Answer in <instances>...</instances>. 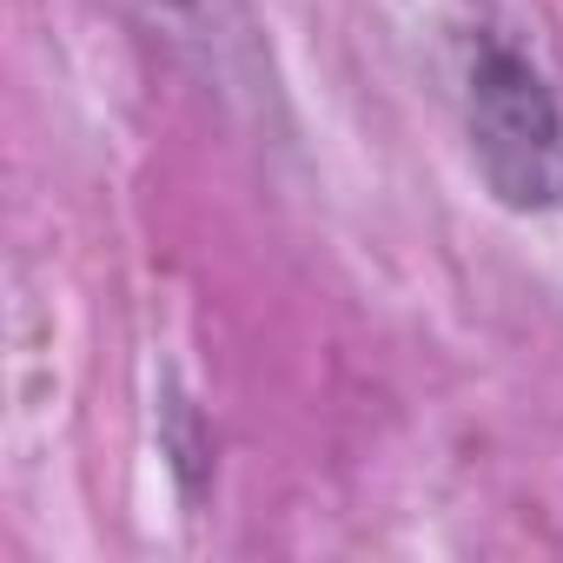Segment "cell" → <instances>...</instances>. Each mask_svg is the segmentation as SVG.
I'll return each mask as SVG.
<instances>
[{
	"instance_id": "obj_2",
	"label": "cell",
	"mask_w": 563,
	"mask_h": 563,
	"mask_svg": "<svg viewBox=\"0 0 563 563\" xmlns=\"http://www.w3.org/2000/svg\"><path fill=\"white\" fill-rule=\"evenodd\" d=\"M133 8L179 47H199L206 67H232L245 21H239V0H133Z\"/></svg>"
},
{
	"instance_id": "obj_1",
	"label": "cell",
	"mask_w": 563,
	"mask_h": 563,
	"mask_svg": "<svg viewBox=\"0 0 563 563\" xmlns=\"http://www.w3.org/2000/svg\"><path fill=\"white\" fill-rule=\"evenodd\" d=\"M471 133L510 206H563V100L504 41H484L471 67Z\"/></svg>"
}]
</instances>
